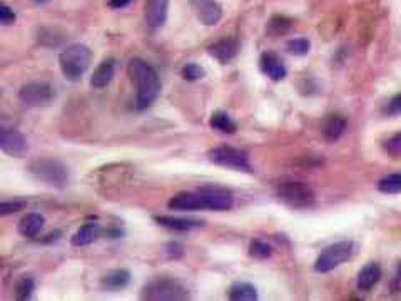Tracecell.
Returning <instances> with one entry per match:
<instances>
[{
    "mask_svg": "<svg viewBox=\"0 0 401 301\" xmlns=\"http://www.w3.org/2000/svg\"><path fill=\"white\" fill-rule=\"evenodd\" d=\"M346 131V121L340 116H333L326 121L325 129H323V134H325V139L328 142H335L340 139V137Z\"/></svg>",
    "mask_w": 401,
    "mask_h": 301,
    "instance_id": "21",
    "label": "cell"
},
{
    "mask_svg": "<svg viewBox=\"0 0 401 301\" xmlns=\"http://www.w3.org/2000/svg\"><path fill=\"white\" fill-rule=\"evenodd\" d=\"M46 226V218L41 213H28L19 221V233L24 238H36Z\"/></svg>",
    "mask_w": 401,
    "mask_h": 301,
    "instance_id": "15",
    "label": "cell"
},
{
    "mask_svg": "<svg viewBox=\"0 0 401 301\" xmlns=\"http://www.w3.org/2000/svg\"><path fill=\"white\" fill-rule=\"evenodd\" d=\"M291 27H293L291 19H288L284 16H274V17H271V21L268 22L266 32L273 37H279V36H284V33H288Z\"/></svg>",
    "mask_w": 401,
    "mask_h": 301,
    "instance_id": "24",
    "label": "cell"
},
{
    "mask_svg": "<svg viewBox=\"0 0 401 301\" xmlns=\"http://www.w3.org/2000/svg\"><path fill=\"white\" fill-rule=\"evenodd\" d=\"M19 99L27 107H46L56 99V89L46 80H32L22 85L19 90Z\"/></svg>",
    "mask_w": 401,
    "mask_h": 301,
    "instance_id": "8",
    "label": "cell"
},
{
    "mask_svg": "<svg viewBox=\"0 0 401 301\" xmlns=\"http://www.w3.org/2000/svg\"><path fill=\"white\" fill-rule=\"evenodd\" d=\"M355 251V245L351 241H338L330 245L320 253L315 261V271L318 273H330L343 263L350 260Z\"/></svg>",
    "mask_w": 401,
    "mask_h": 301,
    "instance_id": "7",
    "label": "cell"
},
{
    "mask_svg": "<svg viewBox=\"0 0 401 301\" xmlns=\"http://www.w3.org/2000/svg\"><path fill=\"white\" fill-rule=\"evenodd\" d=\"M93 62V51L84 44H72L66 47L59 56V65L67 80L79 83Z\"/></svg>",
    "mask_w": 401,
    "mask_h": 301,
    "instance_id": "4",
    "label": "cell"
},
{
    "mask_svg": "<svg viewBox=\"0 0 401 301\" xmlns=\"http://www.w3.org/2000/svg\"><path fill=\"white\" fill-rule=\"evenodd\" d=\"M207 51H209V54L214 57V59L226 64V62H229L238 56L239 42L238 39H234V37H224V39L214 42Z\"/></svg>",
    "mask_w": 401,
    "mask_h": 301,
    "instance_id": "14",
    "label": "cell"
},
{
    "mask_svg": "<svg viewBox=\"0 0 401 301\" xmlns=\"http://www.w3.org/2000/svg\"><path fill=\"white\" fill-rule=\"evenodd\" d=\"M157 224L161 226L167 228V229H174V231H191V229L199 228L202 226L201 221L192 218H174V216H156Z\"/></svg>",
    "mask_w": 401,
    "mask_h": 301,
    "instance_id": "18",
    "label": "cell"
},
{
    "mask_svg": "<svg viewBox=\"0 0 401 301\" xmlns=\"http://www.w3.org/2000/svg\"><path fill=\"white\" fill-rule=\"evenodd\" d=\"M27 171L33 179L51 188L64 189L71 181L69 167L54 157H36L27 164Z\"/></svg>",
    "mask_w": 401,
    "mask_h": 301,
    "instance_id": "3",
    "label": "cell"
},
{
    "mask_svg": "<svg viewBox=\"0 0 401 301\" xmlns=\"http://www.w3.org/2000/svg\"><path fill=\"white\" fill-rule=\"evenodd\" d=\"M0 149L12 157H22L28 149L26 136L14 127L0 126Z\"/></svg>",
    "mask_w": 401,
    "mask_h": 301,
    "instance_id": "10",
    "label": "cell"
},
{
    "mask_svg": "<svg viewBox=\"0 0 401 301\" xmlns=\"http://www.w3.org/2000/svg\"><path fill=\"white\" fill-rule=\"evenodd\" d=\"M229 300L233 301H254L258 300V290L249 283H234L229 290Z\"/></svg>",
    "mask_w": 401,
    "mask_h": 301,
    "instance_id": "23",
    "label": "cell"
},
{
    "mask_svg": "<svg viewBox=\"0 0 401 301\" xmlns=\"http://www.w3.org/2000/svg\"><path fill=\"white\" fill-rule=\"evenodd\" d=\"M33 2H36V4H41V6H42V4H47V2H49V0H33Z\"/></svg>",
    "mask_w": 401,
    "mask_h": 301,
    "instance_id": "36",
    "label": "cell"
},
{
    "mask_svg": "<svg viewBox=\"0 0 401 301\" xmlns=\"http://www.w3.org/2000/svg\"><path fill=\"white\" fill-rule=\"evenodd\" d=\"M164 253H166L167 258H181L182 256V253H184V248H182L181 243H169V245H166V248H164Z\"/></svg>",
    "mask_w": 401,
    "mask_h": 301,
    "instance_id": "34",
    "label": "cell"
},
{
    "mask_svg": "<svg viewBox=\"0 0 401 301\" xmlns=\"http://www.w3.org/2000/svg\"><path fill=\"white\" fill-rule=\"evenodd\" d=\"M169 0H146L144 2V19L152 28L162 27L167 21Z\"/></svg>",
    "mask_w": 401,
    "mask_h": 301,
    "instance_id": "12",
    "label": "cell"
},
{
    "mask_svg": "<svg viewBox=\"0 0 401 301\" xmlns=\"http://www.w3.org/2000/svg\"><path fill=\"white\" fill-rule=\"evenodd\" d=\"M33 290H36V283H33L31 276H21L16 285V298L22 301L28 300L32 296Z\"/></svg>",
    "mask_w": 401,
    "mask_h": 301,
    "instance_id": "26",
    "label": "cell"
},
{
    "mask_svg": "<svg viewBox=\"0 0 401 301\" xmlns=\"http://www.w3.org/2000/svg\"><path fill=\"white\" fill-rule=\"evenodd\" d=\"M132 0H109V7L115 9V11H120V9L127 7Z\"/></svg>",
    "mask_w": 401,
    "mask_h": 301,
    "instance_id": "35",
    "label": "cell"
},
{
    "mask_svg": "<svg viewBox=\"0 0 401 301\" xmlns=\"http://www.w3.org/2000/svg\"><path fill=\"white\" fill-rule=\"evenodd\" d=\"M309 49H311V44H309L306 37H296V39H291L288 42V51L293 56H306Z\"/></svg>",
    "mask_w": 401,
    "mask_h": 301,
    "instance_id": "29",
    "label": "cell"
},
{
    "mask_svg": "<svg viewBox=\"0 0 401 301\" xmlns=\"http://www.w3.org/2000/svg\"><path fill=\"white\" fill-rule=\"evenodd\" d=\"M378 189L385 194H398L401 193V173L388 174L383 179H380Z\"/></svg>",
    "mask_w": 401,
    "mask_h": 301,
    "instance_id": "25",
    "label": "cell"
},
{
    "mask_svg": "<svg viewBox=\"0 0 401 301\" xmlns=\"http://www.w3.org/2000/svg\"><path fill=\"white\" fill-rule=\"evenodd\" d=\"M209 124L212 129H216V131H219L222 134H234L236 131H238V126H236V122L231 119L228 112L216 111L211 116Z\"/></svg>",
    "mask_w": 401,
    "mask_h": 301,
    "instance_id": "22",
    "label": "cell"
},
{
    "mask_svg": "<svg viewBox=\"0 0 401 301\" xmlns=\"http://www.w3.org/2000/svg\"><path fill=\"white\" fill-rule=\"evenodd\" d=\"M207 156H209V161L214 162L217 166L228 167V169H234V171H244V173H253L248 152L236 149V147H228V146L214 147V149L209 151V154Z\"/></svg>",
    "mask_w": 401,
    "mask_h": 301,
    "instance_id": "9",
    "label": "cell"
},
{
    "mask_svg": "<svg viewBox=\"0 0 401 301\" xmlns=\"http://www.w3.org/2000/svg\"><path fill=\"white\" fill-rule=\"evenodd\" d=\"M115 74V60L114 59H105L104 62H100L98 69L94 70L93 78H90V85L94 89H104L108 88L113 80Z\"/></svg>",
    "mask_w": 401,
    "mask_h": 301,
    "instance_id": "16",
    "label": "cell"
},
{
    "mask_svg": "<svg viewBox=\"0 0 401 301\" xmlns=\"http://www.w3.org/2000/svg\"><path fill=\"white\" fill-rule=\"evenodd\" d=\"M129 75L132 80L134 88H136V106L139 111H144L149 106H152L154 100L159 97L161 93V80L156 69L146 60L132 59L129 62Z\"/></svg>",
    "mask_w": 401,
    "mask_h": 301,
    "instance_id": "2",
    "label": "cell"
},
{
    "mask_svg": "<svg viewBox=\"0 0 401 301\" xmlns=\"http://www.w3.org/2000/svg\"><path fill=\"white\" fill-rule=\"evenodd\" d=\"M130 281V273L127 270H114L103 276V286L108 291H119L125 288Z\"/></svg>",
    "mask_w": 401,
    "mask_h": 301,
    "instance_id": "20",
    "label": "cell"
},
{
    "mask_svg": "<svg viewBox=\"0 0 401 301\" xmlns=\"http://www.w3.org/2000/svg\"><path fill=\"white\" fill-rule=\"evenodd\" d=\"M385 151L393 157L401 156V131L396 132L395 136H391L390 139L385 142Z\"/></svg>",
    "mask_w": 401,
    "mask_h": 301,
    "instance_id": "31",
    "label": "cell"
},
{
    "mask_svg": "<svg viewBox=\"0 0 401 301\" xmlns=\"http://www.w3.org/2000/svg\"><path fill=\"white\" fill-rule=\"evenodd\" d=\"M141 298L149 301H181L189 298L187 288L176 278H154L142 286Z\"/></svg>",
    "mask_w": 401,
    "mask_h": 301,
    "instance_id": "5",
    "label": "cell"
},
{
    "mask_svg": "<svg viewBox=\"0 0 401 301\" xmlns=\"http://www.w3.org/2000/svg\"><path fill=\"white\" fill-rule=\"evenodd\" d=\"M385 114H386V116H391V117L401 116V93L393 95V97H391L388 102H386Z\"/></svg>",
    "mask_w": 401,
    "mask_h": 301,
    "instance_id": "32",
    "label": "cell"
},
{
    "mask_svg": "<svg viewBox=\"0 0 401 301\" xmlns=\"http://www.w3.org/2000/svg\"><path fill=\"white\" fill-rule=\"evenodd\" d=\"M249 253L253 258H258V260H266L273 255V248L268 245V243H263L259 240H254L249 246Z\"/></svg>",
    "mask_w": 401,
    "mask_h": 301,
    "instance_id": "28",
    "label": "cell"
},
{
    "mask_svg": "<svg viewBox=\"0 0 401 301\" xmlns=\"http://www.w3.org/2000/svg\"><path fill=\"white\" fill-rule=\"evenodd\" d=\"M16 12L9 6H6V4L0 2V26H12V23L16 22Z\"/></svg>",
    "mask_w": 401,
    "mask_h": 301,
    "instance_id": "33",
    "label": "cell"
},
{
    "mask_svg": "<svg viewBox=\"0 0 401 301\" xmlns=\"http://www.w3.org/2000/svg\"><path fill=\"white\" fill-rule=\"evenodd\" d=\"M278 198L293 209H308L315 204V191L304 183H281L278 186Z\"/></svg>",
    "mask_w": 401,
    "mask_h": 301,
    "instance_id": "6",
    "label": "cell"
},
{
    "mask_svg": "<svg viewBox=\"0 0 401 301\" xmlns=\"http://www.w3.org/2000/svg\"><path fill=\"white\" fill-rule=\"evenodd\" d=\"M181 75L182 79L189 80V83H194V80H199L206 75V70L202 69L199 64H194V62H191V64H186L182 67L181 70Z\"/></svg>",
    "mask_w": 401,
    "mask_h": 301,
    "instance_id": "27",
    "label": "cell"
},
{
    "mask_svg": "<svg viewBox=\"0 0 401 301\" xmlns=\"http://www.w3.org/2000/svg\"><path fill=\"white\" fill-rule=\"evenodd\" d=\"M202 26L212 27L222 19V7L216 0H189Z\"/></svg>",
    "mask_w": 401,
    "mask_h": 301,
    "instance_id": "11",
    "label": "cell"
},
{
    "mask_svg": "<svg viewBox=\"0 0 401 301\" xmlns=\"http://www.w3.org/2000/svg\"><path fill=\"white\" fill-rule=\"evenodd\" d=\"M381 280V268L378 263H368L358 273V288L361 291L373 290Z\"/></svg>",
    "mask_w": 401,
    "mask_h": 301,
    "instance_id": "17",
    "label": "cell"
},
{
    "mask_svg": "<svg viewBox=\"0 0 401 301\" xmlns=\"http://www.w3.org/2000/svg\"><path fill=\"white\" fill-rule=\"evenodd\" d=\"M174 211H228L233 208V196L228 191L217 188H202L191 193H179L172 196L167 203Z\"/></svg>",
    "mask_w": 401,
    "mask_h": 301,
    "instance_id": "1",
    "label": "cell"
},
{
    "mask_svg": "<svg viewBox=\"0 0 401 301\" xmlns=\"http://www.w3.org/2000/svg\"><path fill=\"white\" fill-rule=\"evenodd\" d=\"M100 228L99 224H94V223H89V224H84V226H80L77 231L74 233V236L71 238V243L74 246H89L93 245V243L98 240L100 236Z\"/></svg>",
    "mask_w": 401,
    "mask_h": 301,
    "instance_id": "19",
    "label": "cell"
},
{
    "mask_svg": "<svg viewBox=\"0 0 401 301\" xmlns=\"http://www.w3.org/2000/svg\"><path fill=\"white\" fill-rule=\"evenodd\" d=\"M26 208V203L22 201H0V216H11L17 211H22Z\"/></svg>",
    "mask_w": 401,
    "mask_h": 301,
    "instance_id": "30",
    "label": "cell"
},
{
    "mask_svg": "<svg viewBox=\"0 0 401 301\" xmlns=\"http://www.w3.org/2000/svg\"><path fill=\"white\" fill-rule=\"evenodd\" d=\"M259 67L263 74L268 75L271 80H283L288 74L286 65L283 64V60L274 52H264L259 59Z\"/></svg>",
    "mask_w": 401,
    "mask_h": 301,
    "instance_id": "13",
    "label": "cell"
}]
</instances>
